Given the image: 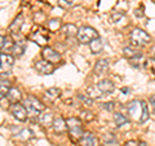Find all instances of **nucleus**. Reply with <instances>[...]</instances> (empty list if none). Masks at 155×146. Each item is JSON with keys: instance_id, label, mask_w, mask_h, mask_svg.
Listing matches in <instances>:
<instances>
[{"instance_id": "obj_3", "label": "nucleus", "mask_w": 155, "mask_h": 146, "mask_svg": "<svg viewBox=\"0 0 155 146\" xmlns=\"http://www.w3.org/2000/svg\"><path fill=\"white\" fill-rule=\"evenodd\" d=\"M66 124H67V131H69L70 136L74 140H80L83 137V127H81V123L78 118H69L66 120Z\"/></svg>"}, {"instance_id": "obj_13", "label": "nucleus", "mask_w": 155, "mask_h": 146, "mask_svg": "<svg viewBox=\"0 0 155 146\" xmlns=\"http://www.w3.org/2000/svg\"><path fill=\"white\" fill-rule=\"evenodd\" d=\"M79 141L80 146H97V138L92 133H84Z\"/></svg>"}, {"instance_id": "obj_34", "label": "nucleus", "mask_w": 155, "mask_h": 146, "mask_svg": "<svg viewBox=\"0 0 155 146\" xmlns=\"http://www.w3.org/2000/svg\"><path fill=\"white\" fill-rule=\"evenodd\" d=\"M102 108L106 109V110H109V111H113L114 108H115V104L114 102H106V104H102Z\"/></svg>"}, {"instance_id": "obj_38", "label": "nucleus", "mask_w": 155, "mask_h": 146, "mask_svg": "<svg viewBox=\"0 0 155 146\" xmlns=\"http://www.w3.org/2000/svg\"><path fill=\"white\" fill-rule=\"evenodd\" d=\"M151 53H153V57L155 58V45L153 47V49H151Z\"/></svg>"}, {"instance_id": "obj_12", "label": "nucleus", "mask_w": 155, "mask_h": 146, "mask_svg": "<svg viewBox=\"0 0 155 146\" xmlns=\"http://www.w3.org/2000/svg\"><path fill=\"white\" fill-rule=\"evenodd\" d=\"M53 129H54V132L56 133H65L66 131H67V124H66V121L61 118V116H57V118H54V121H53Z\"/></svg>"}, {"instance_id": "obj_5", "label": "nucleus", "mask_w": 155, "mask_h": 146, "mask_svg": "<svg viewBox=\"0 0 155 146\" xmlns=\"http://www.w3.org/2000/svg\"><path fill=\"white\" fill-rule=\"evenodd\" d=\"M128 114L130 115V118L136 121H141L142 118V113H143V106H142V101H130L128 106H127Z\"/></svg>"}, {"instance_id": "obj_29", "label": "nucleus", "mask_w": 155, "mask_h": 146, "mask_svg": "<svg viewBox=\"0 0 155 146\" xmlns=\"http://www.w3.org/2000/svg\"><path fill=\"white\" fill-rule=\"evenodd\" d=\"M32 39L38 43L39 45H44L45 43H47V40H48V36H41V34H40V32H34Z\"/></svg>"}, {"instance_id": "obj_21", "label": "nucleus", "mask_w": 155, "mask_h": 146, "mask_svg": "<svg viewBox=\"0 0 155 146\" xmlns=\"http://www.w3.org/2000/svg\"><path fill=\"white\" fill-rule=\"evenodd\" d=\"M40 123L44 125V127H48V125H53V121H54V118L51 113H44L40 115Z\"/></svg>"}, {"instance_id": "obj_30", "label": "nucleus", "mask_w": 155, "mask_h": 146, "mask_svg": "<svg viewBox=\"0 0 155 146\" xmlns=\"http://www.w3.org/2000/svg\"><path fill=\"white\" fill-rule=\"evenodd\" d=\"M75 0H58V5L62 8H70L74 5Z\"/></svg>"}, {"instance_id": "obj_7", "label": "nucleus", "mask_w": 155, "mask_h": 146, "mask_svg": "<svg viewBox=\"0 0 155 146\" xmlns=\"http://www.w3.org/2000/svg\"><path fill=\"white\" fill-rule=\"evenodd\" d=\"M35 70L40 75H51L52 72L54 71V66H53V64H51V62L41 60V61L35 62Z\"/></svg>"}, {"instance_id": "obj_9", "label": "nucleus", "mask_w": 155, "mask_h": 146, "mask_svg": "<svg viewBox=\"0 0 155 146\" xmlns=\"http://www.w3.org/2000/svg\"><path fill=\"white\" fill-rule=\"evenodd\" d=\"M0 58H2V72H3V75H8L7 72L13 67L14 58H13V56L7 55V53H4V52L2 53Z\"/></svg>"}, {"instance_id": "obj_2", "label": "nucleus", "mask_w": 155, "mask_h": 146, "mask_svg": "<svg viewBox=\"0 0 155 146\" xmlns=\"http://www.w3.org/2000/svg\"><path fill=\"white\" fill-rule=\"evenodd\" d=\"M129 40L133 47L146 45L150 43V35L147 32H145L143 30H141V28H134L129 35Z\"/></svg>"}, {"instance_id": "obj_26", "label": "nucleus", "mask_w": 155, "mask_h": 146, "mask_svg": "<svg viewBox=\"0 0 155 146\" xmlns=\"http://www.w3.org/2000/svg\"><path fill=\"white\" fill-rule=\"evenodd\" d=\"M11 51L13 53V56L21 57L23 55V52H25V47H23V44H21V43H14Z\"/></svg>"}, {"instance_id": "obj_28", "label": "nucleus", "mask_w": 155, "mask_h": 146, "mask_svg": "<svg viewBox=\"0 0 155 146\" xmlns=\"http://www.w3.org/2000/svg\"><path fill=\"white\" fill-rule=\"evenodd\" d=\"M48 28H49L51 31H57V30H60V28H62L61 21H60V19H57V18L51 19V21L48 22Z\"/></svg>"}, {"instance_id": "obj_11", "label": "nucleus", "mask_w": 155, "mask_h": 146, "mask_svg": "<svg viewBox=\"0 0 155 146\" xmlns=\"http://www.w3.org/2000/svg\"><path fill=\"white\" fill-rule=\"evenodd\" d=\"M109 66H110V62L109 60H106V58H102V60H98L96 62L94 65V74L97 75H104L106 71L109 70Z\"/></svg>"}, {"instance_id": "obj_19", "label": "nucleus", "mask_w": 155, "mask_h": 146, "mask_svg": "<svg viewBox=\"0 0 155 146\" xmlns=\"http://www.w3.org/2000/svg\"><path fill=\"white\" fill-rule=\"evenodd\" d=\"M60 95H61V91L58 89V88H56V87H53V88H49V89H47V92H45V98L47 100H49V101H54V100H57L58 97H60Z\"/></svg>"}, {"instance_id": "obj_4", "label": "nucleus", "mask_w": 155, "mask_h": 146, "mask_svg": "<svg viewBox=\"0 0 155 146\" xmlns=\"http://www.w3.org/2000/svg\"><path fill=\"white\" fill-rule=\"evenodd\" d=\"M78 40H79L81 44H88L92 40L98 38V34L94 30L93 27H89V26H83L79 28L78 31Z\"/></svg>"}, {"instance_id": "obj_37", "label": "nucleus", "mask_w": 155, "mask_h": 146, "mask_svg": "<svg viewBox=\"0 0 155 146\" xmlns=\"http://www.w3.org/2000/svg\"><path fill=\"white\" fill-rule=\"evenodd\" d=\"M134 12H136L134 14H136V16H137V17H138V16H140V17H142V16H143V13H142V11H141V9H136Z\"/></svg>"}, {"instance_id": "obj_27", "label": "nucleus", "mask_w": 155, "mask_h": 146, "mask_svg": "<svg viewBox=\"0 0 155 146\" xmlns=\"http://www.w3.org/2000/svg\"><path fill=\"white\" fill-rule=\"evenodd\" d=\"M9 91H11V83H9V80H5L3 78V79H2V84H0V93H2V97L7 96Z\"/></svg>"}, {"instance_id": "obj_31", "label": "nucleus", "mask_w": 155, "mask_h": 146, "mask_svg": "<svg viewBox=\"0 0 155 146\" xmlns=\"http://www.w3.org/2000/svg\"><path fill=\"white\" fill-rule=\"evenodd\" d=\"M142 106H143V113H142V118H141V121L140 123H145L147 119H149V111H147V105L145 104L142 101Z\"/></svg>"}, {"instance_id": "obj_10", "label": "nucleus", "mask_w": 155, "mask_h": 146, "mask_svg": "<svg viewBox=\"0 0 155 146\" xmlns=\"http://www.w3.org/2000/svg\"><path fill=\"white\" fill-rule=\"evenodd\" d=\"M97 87H98V89L102 92V93H113L114 89H115V85L114 83L109 80V79H102L97 83Z\"/></svg>"}, {"instance_id": "obj_36", "label": "nucleus", "mask_w": 155, "mask_h": 146, "mask_svg": "<svg viewBox=\"0 0 155 146\" xmlns=\"http://www.w3.org/2000/svg\"><path fill=\"white\" fill-rule=\"evenodd\" d=\"M125 146H138V144L136 141H129V142L125 144Z\"/></svg>"}, {"instance_id": "obj_14", "label": "nucleus", "mask_w": 155, "mask_h": 146, "mask_svg": "<svg viewBox=\"0 0 155 146\" xmlns=\"http://www.w3.org/2000/svg\"><path fill=\"white\" fill-rule=\"evenodd\" d=\"M61 31H62V34H64L65 36L71 38V36L78 35V31H79V30H78L76 26H75V25H72V23H66V25L62 26Z\"/></svg>"}, {"instance_id": "obj_8", "label": "nucleus", "mask_w": 155, "mask_h": 146, "mask_svg": "<svg viewBox=\"0 0 155 146\" xmlns=\"http://www.w3.org/2000/svg\"><path fill=\"white\" fill-rule=\"evenodd\" d=\"M41 55H43V58H44L45 61L51 62V64H58V62L61 61L60 53H58L57 51H54L53 48H51V47L44 48L43 52H41Z\"/></svg>"}, {"instance_id": "obj_15", "label": "nucleus", "mask_w": 155, "mask_h": 146, "mask_svg": "<svg viewBox=\"0 0 155 146\" xmlns=\"http://www.w3.org/2000/svg\"><path fill=\"white\" fill-rule=\"evenodd\" d=\"M102 48H104V43L100 38H97V39H94V40H92L89 43V49L93 55H98V53L102 51Z\"/></svg>"}, {"instance_id": "obj_33", "label": "nucleus", "mask_w": 155, "mask_h": 146, "mask_svg": "<svg viewBox=\"0 0 155 146\" xmlns=\"http://www.w3.org/2000/svg\"><path fill=\"white\" fill-rule=\"evenodd\" d=\"M78 97H79V100H81V101H83L85 105H88V106H89V105H92V104H93V100H92V98H89L88 96H84V95H79Z\"/></svg>"}, {"instance_id": "obj_25", "label": "nucleus", "mask_w": 155, "mask_h": 146, "mask_svg": "<svg viewBox=\"0 0 155 146\" xmlns=\"http://www.w3.org/2000/svg\"><path fill=\"white\" fill-rule=\"evenodd\" d=\"M0 39H2V44H0V48H2L3 52H4V51H8V49H12L13 44H12L11 38L2 35V36H0Z\"/></svg>"}, {"instance_id": "obj_20", "label": "nucleus", "mask_w": 155, "mask_h": 146, "mask_svg": "<svg viewBox=\"0 0 155 146\" xmlns=\"http://www.w3.org/2000/svg\"><path fill=\"white\" fill-rule=\"evenodd\" d=\"M87 96H88L89 98H92V100H96V98H100V97L102 96V92L98 89V87L97 85H93V87L87 88Z\"/></svg>"}, {"instance_id": "obj_6", "label": "nucleus", "mask_w": 155, "mask_h": 146, "mask_svg": "<svg viewBox=\"0 0 155 146\" xmlns=\"http://www.w3.org/2000/svg\"><path fill=\"white\" fill-rule=\"evenodd\" d=\"M11 113L12 115L16 118L17 120L19 121H25L27 119V110L25 108V105H21V104H14L12 105V108H11Z\"/></svg>"}, {"instance_id": "obj_24", "label": "nucleus", "mask_w": 155, "mask_h": 146, "mask_svg": "<svg viewBox=\"0 0 155 146\" xmlns=\"http://www.w3.org/2000/svg\"><path fill=\"white\" fill-rule=\"evenodd\" d=\"M114 121L118 127H123L124 124L128 123V118L120 113H116V114H114Z\"/></svg>"}, {"instance_id": "obj_35", "label": "nucleus", "mask_w": 155, "mask_h": 146, "mask_svg": "<svg viewBox=\"0 0 155 146\" xmlns=\"http://www.w3.org/2000/svg\"><path fill=\"white\" fill-rule=\"evenodd\" d=\"M150 105H151L153 110L155 111V95H153L151 97H150Z\"/></svg>"}, {"instance_id": "obj_17", "label": "nucleus", "mask_w": 155, "mask_h": 146, "mask_svg": "<svg viewBox=\"0 0 155 146\" xmlns=\"http://www.w3.org/2000/svg\"><path fill=\"white\" fill-rule=\"evenodd\" d=\"M7 97H8V101L12 102V104L14 105V104H18V101L21 100L22 96H21V92H19L17 88H11V91L8 92Z\"/></svg>"}, {"instance_id": "obj_18", "label": "nucleus", "mask_w": 155, "mask_h": 146, "mask_svg": "<svg viewBox=\"0 0 155 146\" xmlns=\"http://www.w3.org/2000/svg\"><path fill=\"white\" fill-rule=\"evenodd\" d=\"M23 21V17H22V14H18V16L14 18V21L11 23V26H9V31L11 32H18L19 31V28H21V26H22V22Z\"/></svg>"}, {"instance_id": "obj_39", "label": "nucleus", "mask_w": 155, "mask_h": 146, "mask_svg": "<svg viewBox=\"0 0 155 146\" xmlns=\"http://www.w3.org/2000/svg\"><path fill=\"white\" fill-rule=\"evenodd\" d=\"M138 146H147V145L145 144V142H140V144H138Z\"/></svg>"}, {"instance_id": "obj_22", "label": "nucleus", "mask_w": 155, "mask_h": 146, "mask_svg": "<svg viewBox=\"0 0 155 146\" xmlns=\"http://www.w3.org/2000/svg\"><path fill=\"white\" fill-rule=\"evenodd\" d=\"M104 145L105 146H116L118 145V138L115 137V134L113 133H107L104 137Z\"/></svg>"}, {"instance_id": "obj_23", "label": "nucleus", "mask_w": 155, "mask_h": 146, "mask_svg": "<svg viewBox=\"0 0 155 146\" xmlns=\"http://www.w3.org/2000/svg\"><path fill=\"white\" fill-rule=\"evenodd\" d=\"M16 136H17V138H19L21 141H28V140H31V138H32L34 133H32L28 128H25V129H22L19 133H17Z\"/></svg>"}, {"instance_id": "obj_1", "label": "nucleus", "mask_w": 155, "mask_h": 146, "mask_svg": "<svg viewBox=\"0 0 155 146\" xmlns=\"http://www.w3.org/2000/svg\"><path fill=\"white\" fill-rule=\"evenodd\" d=\"M25 108H26V110H27L28 115L36 116V115H39L43 110L45 109V106L43 105V102H41L40 100H38L36 97L28 96L27 98L25 100Z\"/></svg>"}, {"instance_id": "obj_16", "label": "nucleus", "mask_w": 155, "mask_h": 146, "mask_svg": "<svg viewBox=\"0 0 155 146\" xmlns=\"http://www.w3.org/2000/svg\"><path fill=\"white\" fill-rule=\"evenodd\" d=\"M124 56L129 58V60H138V58H141L142 55H141V52L137 51V49H134V48H124Z\"/></svg>"}, {"instance_id": "obj_32", "label": "nucleus", "mask_w": 155, "mask_h": 146, "mask_svg": "<svg viewBox=\"0 0 155 146\" xmlns=\"http://www.w3.org/2000/svg\"><path fill=\"white\" fill-rule=\"evenodd\" d=\"M81 118L85 121H91V120H93V114L91 111H81Z\"/></svg>"}]
</instances>
